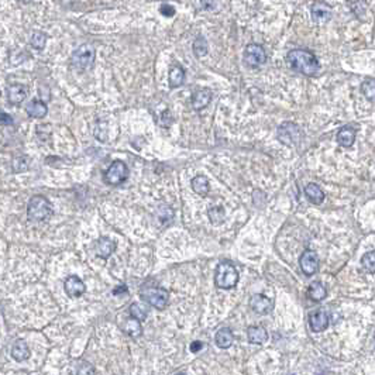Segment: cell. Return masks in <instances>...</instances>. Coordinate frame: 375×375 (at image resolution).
<instances>
[{
  "mask_svg": "<svg viewBox=\"0 0 375 375\" xmlns=\"http://www.w3.org/2000/svg\"><path fill=\"white\" fill-rule=\"evenodd\" d=\"M286 62L293 71L305 76H315L320 71V62L317 57L308 50H291L286 54Z\"/></svg>",
  "mask_w": 375,
  "mask_h": 375,
  "instance_id": "obj_1",
  "label": "cell"
},
{
  "mask_svg": "<svg viewBox=\"0 0 375 375\" xmlns=\"http://www.w3.org/2000/svg\"><path fill=\"white\" fill-rule=\"evenodd\" d=\"M27 216L34 222L48 220L53 216V205L44 196H34L27 205Z\"/></svg>",
  "mask_w": 375,
  "mask_h": 375,
  "instance_id": "obj_2",
  "label": "cell"
},
{
  "mask_svg": "<svg viewBox=\"0 0 375 375\" xmlns=\"http://www.w3.org/2000/svg\"><path fill=\"white\" fill-rule=\"evenodd\" d=\"M140 298L148 303L152 308L162 310L166 308L168 300H169V293L164 288H158V286H148L144 285L140 289Z\"/></svg>",
  "mask_w": 375,
  "mask_h": 375,
  "instance_id": "obj_3",
  "label": "cell"
},
{
  "mask_svg": "<svg viewBox=\"0 0 375 375\" xmlns=\"http://www.w3.org/2000/svg\"><path fill=\"white\" fill-rule=\"evenodd\" d=\"M239 282V272L236 267L229 261H223L216 268L215 275V284L220 289H232Z\"/></svg>",
  "mask_w": 375,
  "mask_h": 375,
  "instance_id": "obj_4",
  "label": "cell"
},
{
  "mask_svg": "<svg viewBox=\"0 0 375 375\" xmlns=\"http://www.w3.org/2000/svg\"><path fill=\"white\" fill-rule=\"evenodd\" d=\"M95 58H96L95 48L89 44H83L72 53L71 64L78 71H88V69L93 67Z\"/></svg>",
  "mask_w": 375,
  "mask_h": 375,
  "instance_id": "obj_5",
  "label": "cell"
},
{
  "mask_svg": "<svg viewBox=\"0 0 375 375\" xmlns=\"http://www.w3.org/2000/svg\"><path fill=\"white\" fill-rule=\"evenodd\" d=\"M302 130L298 124H295L292 121H286V123H282L279 127H278L277 131V138L279 140V143H282L284 145H288V147H293L296 144H299V141L302 140Z\"/></svg>",
  "mask_w": 375,
  "mask_h": 375,
  "instance_id": "obj_6",
  "label": "cell"
},
{
  "mask_svg": "<svg viewBox=\"0 0 375 375\" xmlns=\"http://www.w3.org/2000/svg\"><path fill=\"white\" fill-rule=\"evenodd\" d=\"M267 62V53L263 45L248 44L244 50V64L248 68H260Z\"/></svg>",
  "mask_w": 375,
  "mask_h": 375,
  "instance_id": "obj_7",
  "label": "cell"
},
{
  "mask_svg": "<svg viewBox=\"0 0 375 375\" xmlns=\"http://www.w3.org/2000/svg\"><path fill=\"white\" fill-rule=\"evenodd\" d=\"M128 178V168L124 162L121 161H114L112 165L109 166V169L105 173V182L107 185L112 186H117L121 185L123 182H126Z\"/></svg>",
  "mask_w": 375,
  "mask_h": 375,
  "instance_id": "obj_8",
  "label": "cell"
},
{
  "mask_svg": "<svg viewBox=\"0 0 375 375\" xmlns=\"http://www.w3.org/2000/svg\"><path fill=\"white\" fill-rule=\"evenodd\" d=\"M299 267L305 275H308V277L315 275L319 271V257L315 251H312V250L303 251L299 258Z\"/></svg>",
  "mask_w": 375,
  "mask_h": 375,
  "instance_id": "obj_9",
  "label": "cell"
},
{
  "mask_svg": "<svg viewBox=\"0 0 375 375\" xmlns=\"http://www.w3.org/2000/svg\"><path fill=\"white\" fill-rule=\"evenodd\" d=\"M331 15H333V9L326 2H315L310 6V16H312L313 23H316V24L327 23L331 19Z\"/></svg>",
  "mask_w": 375,
  "mask_h": 375,
  "instance_id": "obj_10",
  "label": "cell"
},
{
  "mask_svg": "<svg viewBox=\"0 0 375 375\" xmlns=\"http://www.w3.org/2000/svg\"><path fill=\"white\" fill-rule=\"evenodd\" d=\"M250 308L253 309L257 315H268L274 309V302L263 293H255L250 299Z\"/></svg>",
  "mask_w": 375,
  "mask_h": 375,
  "instance_id": "obj_11",
  "label": "cell"
},
{
  "mask_svg": "<svg viewBox=\"0 0 375 375\" xmlns=\"http://www.w3.org/2000/svg\"><path fill=\"white\" fill-rule=\"evenodd\" d=\"M309 324H310V329L315 333H320V331H324L329 324H330V317H329V313L324 310V309H317V310H313L310 315H309Z\"/></svg>",
  "mask_w": 375,
  "mask_h": 375,
  "instance_id": "obj_12",
  "label": "cell"
},
{
  "mask_svg": "<svg viewBox=\"0 0 375 375\" xmlns=\"http://www.w3.org/2000/svg\"><path fill=\"white\" fill-rule=\"evenodd\" d=\"M65 292L69 298H79L82 296L83 293L86 292V286L83 284V281L81 278H78L76 275H71L65 279Z\"/></svg>",
  "mask_w": 375,
  "mask_h": 375,
  "instance_id": "obj_13",
  "label": "cell"
},
{
  "mask_svg": "<svg viewBox=\"0 0 375 375\" xmlns=\"http://www.w3.org/2000/svg\"><path fill=\"white\" fill-rule=\"evenodd\" d=\"M213 98V93L210 89H199L194 92L192 98H191V103L195 110H203L206 106L209 105Z\"/></svg>",
  "mask_w": 375,
  "mask_h": 375,
  "instance_id": "obj_14",
  "label": "cell"
},
{
  "mask_svg": "<svg viewBox=\"0 0 375 375\" xmlns=\"http://www.w3.org/2000/svg\"><path fill=\"white\" fill-rule=\"evenodd\" d=\"M117 248V244H116V241L110 240V239H107V237H100L96 243V254L100 258H109L110 255L114 253V250Z\"/></svg>",
  "mask_w": 375,
  "mask_h": 375,
  "instance_id": "obj_15",
  "label": "cell"
},
{
  "mask_svg": "<svg viewBox=\"0 0 375 375\" xmlns=\"http://www.w3.org/2000/svg\"><path fill=\"white\" fill-rule=\"evenodd\" d=\"M27 98V88L20 83H16L8 88V99L12 105H20Z\"/></svg>",
  "mask_w": 375,
  "mask_h": 375,
  "instance_id": "obj_16",
  "label": "cell"
},
{
  "mask_svg": "<svg viewBox=\"0 0 375 375\" xmlns=\"http://www.w3.org/2000/svg\"><path fill=\"white\" fill-rule=\"evenodd\" d=\"M247 338L251 344H264L268 340V331L261 326H251L247 330Z\"/></svg>",
  "mask_w": 375,
  "mask_h": 375,
  "instance_id": "obj_17",
  "label": "cell"
},
{
  "mask_svg": "<svg viewBox=\"0 0 375 375\" xmlns=\"http://www.w3.org/2000/svg\"><path fill=\"white\" fill-rule=\"evenodd\" d=\"M215 343H216L219 348H223V350L230 348L233 343H234V334H233V331L229 327L220 329L216 333V336H215Z\"/></svg>",
  "mask_w": 375,
  "mask_h": 375,
  "instance_id": "obj_18",
  "label": "cell"
},
{
  "mask_svg": "<svg viewBox=\"0 0 375 375\" xmlns=\"http://www.w3.org/2000/svg\"><path fill=\"white\" fill-rule=\"evenodd\" d=\"M168 81H169V86L175 89L182 86V83L185 82V69L180 65H172L169 69V75H168Z\"/></svg>",
  "mask_w": 375,
  "mask_h": 375,
  "instance_id": "obj_19",
  "label": "cell"
},
{
  "mask_svg": "<svg viewBox=\"0 0 375 375\" xmlns=\"http://www.w3.org/2000/svg\"><path fill=\"white\" fill-rule=\"evenodd\" d=\"M305 196L308 198L309 202H312L313 205H322L324 201V192L316 183H308L305 186Z\"/></svg>",
  "mask_w": 375,
  "mask_h": 375,
  "instance_id": "obj_20",
  "label": "cell"
},
{
  "mask_svg": "<svg viewBox=\"0 0 375 375\" xmlns=\"http://www.w3.org/2000/svg\"><path fill=\"white\" fill-rule=\"evenodd\" d=\"M355 130L351 127H343L337 133V143L343 148H350L355 141Z\"/></svg>",
  "mask_w": 375,
  "mask_h": 375,
  "instance_id": "obj_21",
  "label": "cell"
},
{
  "mask_svg": "<svg viewBox=\"0 0 375 375\" xmlns=\"http://www.w3.org/2000/svg\"><path fill=\"white\" fill-rule=\"evenodd\" d=\"M26 112L30 117H34V119H43L45 117V114L48 112L47 109V105L41 100H31L29 105L26 106Z\"/></svg>",
  "mask_w": 375,
  "mask_h": 375,
  "instance_id": "obj_22",
  "label": "cell"
},
{
  "mask_svg": "<svg viewBox=\"0 0 375 375\" xmlns=\"http://www.w3.org/2000/svg\"><path fill=\"white\" fill-rule=\"evenodd\" d=\"M308 296L309 299H312L313 302H322L323 299H326L327 296V291L323 286L320 281H313L308 289Z\"/></svg>",
  "mask_w": 375,
  "mask_h": 375,
  "instance_id": "obj_23",
  "label": "cell"
},
{
  "mask_svg": "<svg viewBox=\"0 0 375 375\" xmlns=\"http://www.w3.org/2000/svg\"><path fill=\"white\" fill-rule=\"evenodd\" d=\"M12 357L16 361L27 360L30 357V348H29V345L26 344L24 341H22V340L16 341L13 347H12Z\"/></svg>",
  "mask_w": 375,
  "mask_h": 375,
  "instance_id": "obj_24",
  "label": "cell"
},
{
  "mask_svg": "<svg viewBox=\"0 0 375 375\" xmlns=\"http://www.w3.org/2000/svg\"><path fill=\"white\" fill-rule=\"evenodd\" d=\"M191 185H192L194 192H196L198 195L206 196L210 192L209 180H208L206 176H203V175H198V176H195V178L192 179V182H191Z\"/></svg>",
  "mask_w": 375,
  "mask_h": 375,
  "instance_id": "obj_25",
  "label": "cell"
},
{
  "mask_svg": "<svg viewBox=\"0 0 375 375\" xmlns=\"http://www.w3.org/2000/svg\"><path fill=\"white\" fill-rule=\"evenodd\" d=\"M123 330L126 334L128 336H131V337L137 338L138 336H141L143 334V326H141V322L140 320H135V319H128L124 323V326H123Z\"/></svg>",
  "mask_w": 375,
  "mask_h": 375,
  "instance_id": "obj_26",
  "label": "cell"
},
{
  "mask_svg": "<svg viewBox=\"0 0 375 375\" xmlns=\"http://www.w3.org/2000/svg\"><path fill=\"white\" fill-rule=\"evenodd\" d=\"M128 312H130V316H131L133 319L140 320V322L145 320L147 316H148V308L141 305V303H138V302H133V303L130 305V308H128Z\"/></svg>",
  "mask_w": 375,
  "mask_h": 375,
  "instance_id": "obj_27",
  "label": "cell"
},
{
  "mask_svg": "<svg viewBox=\"0 0 375 375\" xmlns=\"http://www.w3.org/2000/svg\"><path fill=\"white\" fill-rule=\"evenodd\" d=\"M347 5L351 10V13L358 19H362L367 13V2L365 0H348Z\"/></svg>",
  "mask_w": 375,
  "mask_h": 375,
  "instance_id": "obj_28",
  "label": "cell"
},
{
  "mask_svg": "<svg viewBox=\"0 0 375 375\" xmlns=\"http://www.w3.org/2000/svg\"><path fill=\"white\" fill-rule=\"evenodd\" d=\"M208 51H209L208 41H206L202 36H199V37L194 41V54H195L198 58H202V57H205V55L208 54Z\"/></svg>",
  "mask_w": 375,
  "mask_h": 375,
  "instance_id": "obj_29",
  "label": "cell"
},
{
  "mask_svg": "<svg viewBox=\"0 0 375 375\" xmlns=\"http://www.w3.org/2000/svg\"><path fill=\"white\" fill-rule=\"evenodd\" d=\"M361 264H362V268L369 272L371 275L375 274V253L374 251H369L365 255H362L361 258Z\"/></svg>",
  "mask_w": 375,
  "mask_h": 375,
  "instance_id": "obj_30",
  "label": "cell"
},
{
  "mask_svg": "<svg viewBox=\"0 0 375 375\" xmlns=\"http://www.w3.org/2000/svg\"><path fill=\"white\" fill-rule=\"evenodd\" d=\"M208 215H209L210 222H212L213 225H220V223L225 220V210H223L222 206H213V208L208 212Z\"/></svg>",
  "mask_w": 375,
  "mask_h": 375,
  "instance_id": "obj_31",
  "label": "cell"
},
{
  "mask_svg": "<svg viewBox=\"0 0 375 375\" xmlns=\"http://www.w3.org/2000/svg\"><path fill=\"white\" fill-rule=\"evenodd\" d=\"M361 92L369 102H374V95H375V82L374 79H367L361 83Z\"/></svg>",
  "mask_w": 375,
  "mask_h": 375,
  "instance_id": "obj_32",
  "label": "cell"
},
{
  "mask_svg": "<svg viewBox=\"0 0 375 375\" xmlns=\"http://www.w3.org/2000/svg\"><path fill=\"white\" fill-rule=\"evenodd\" d=\"M45 43H47V36L41 31H37L33 34L31 37V45L36 48V50H43L45 47Z\"/></svg>",
  "mask_w": 375,
  "mask_h": 375,
  "instance_id": "obj_33",
  "label": "cell"
},
{
  "mask_svg": "<svg viewBox=\"0 0 375 375\" xmlns=\"http://www.w3.org/2000/svg\"><path fill=\"white\" fill-rule=\"evenodd\" d=\"M159 12H161V15L166 16V17H172L175 15V8L171 6V5H162L161 8H159Z\"/></svg>",
  "mask_w": 375,
  "mask_h": 375,
  "instance_id": "obj_34",
  "label": "cell"
},
{
  "mask_svg": "<svg viewBox=\"0 0 375 375\" xmlns=\"http://www.w3.org/2000/svg\"><path fill=\"white\" fill-rule=\"evenodd\" d=\"M189 348H191V351H192V353H198V351H201V350L203 348V343L202 341H194Z\"/></svg>",
  "mask_w": 375,
  "mask_h": 375,
  "instance_id": "obj_35",
  "label": "cell"
},
{
  "mask_svg": "<svg viewBox=\"0 0 375 375\" xmlns=\"http://www.w3.org/2000/svg\"><path fill=\"white\" fill-rule=\"evenodd\" d=\"M215 2L216 0H201V5H202V8L205 10H210V9H213V6H215Z\"/></svg>",
  "mask_w": 375,
  "mask_h": 375,
  "instance_id": "obj_36",
  "label": "cell"
},
{
  "mask_svg": "<svg viewBox=\"0 0 375 375\" xmlns=\"http://www.w3.org/2000/svg\"><path fill=\"white\" fill-rule=\"evenodd\" d=\"M12 117L6 114V113H0V124H10L12 123Z\"/></svg>",
  "mask_w": 375,
  "mask_h": 375,
  "instance_id": "obj_37",
  "label": "cell"
},
{
  "mask_svg": "<svg viewBox=\"0 0 375 375\" xmlns=\"http://www.w3.org/2000/svg\"><path fill=\"white\" fill-rule=\"evenodd\" d=\"M126 291H127V288H126V286H124V285H121L120 288H117V289H114V291H113V293H114V295H119V293L126 292Z\"/></svg>",
  "mask_w": 375,
  "mask_h": 375,
  "instance_id": "obj_38",
  "label": "cell"
}]
</instances>
